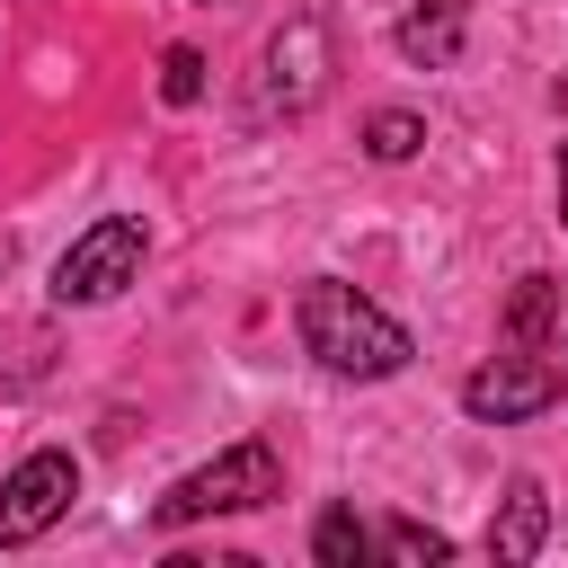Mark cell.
I'll use <instances>...</instances> for the list:
<instances>
[{"mask_svg":"<svg viewBox=\"0 0 568 568\" xmlns=\"http://www.w3.org/2000/svg\"><path fill=\"white\" fill-rule=\"evenodd\" d=\"M559 399V364L541 355V346H506V355H488L470 382H462V408L479 417V426H524V417H541Z\"/></svg>","mask_w":568,"mask_h":568,"instance_id":"obj_6","label":"cell"},{"mask_svg":"<svg viewBox=\"0 0 568 568\" xmlns=\"http://www.w3.org/2000/svg\"><path fill=\"white\" fill-rule=\"evenodd\" d=\"M293 328H302V355H320L337 382H390V373L417 355V337H408L382 302H364L355 284H337V275H311V284H302Z\"/></svg>","mask_w":568,"mask_h":568,"instance_id":"obj_1","label":"cell"},{"mask_svg":"<svg viewBox=\"0 0 568 568\" xmlns=\"http://www.w3.org/2000/svg\"><path fill=\"white\" fill-rule=\"evenodd\" d=\"M311 559H320V568H364V559H373V524H364L355 506H328V515L311 524Z\"/></svg>","mask_w":568,"mask_h":568,"instance_id":"obj_9","label":"cell"},{"mask_svg":"<svg viewBox=\"0 0 568 568\" xmlns=\"http://www.w3.org/2000/svg\"><path fill=\"white\" fill-rule=\"evenodd\" d=\"M541 541H550V497H541V479H515L488 515V559L524 568V559H541Z\"/></svg>","mask_w":568,"mask_h":568,"instance_id":"obj_7","label":"cell"},{"mask_svg":"<svg viewBox=\"0 0 568 568\" xmlns=\"http://www.w3.org/2000/svg\"><path fill=\"white\" fill-rule=\"evenodd\" d=\"M559 222H568V142H559Z\"/></svg>","mask_w":568,"mask_h":568,"instance_id":"obj_14","label":"cell"},{"mask_svg":"<svg viewBox=\"0 0 568 568\" xmlns=\"http://www.w3.org/2000/svg\"><path fill=\"white\" fill-rule=\"evenodd\" d=\"M550 320H559V284H550V275H524L515 302H506V346H541Z\"/></svg>","mask_w":568,"mask_h":568,"instance_id":"obj_10","label":"cell"},{"mask_svg":"<svg viewBox=\"0 0 568 568\" xmlns=\"http://www.w3.org/2000/svg\"><path fill=\"white\" fill-rule=\"evenodd\" d=\"M462 18H470V0H399V53L417 71L453 62L462 53Z\"/></svg>","mask_w":568,"mask_h":568,"instance_id":"obj_8","label":"cell"},{"mask_svg":"<svg viewBox=\"0 0 568 568\" xmlns=\"http://www.w3.org/2000/svg\"><path fill=\"white\" fill-rule=\"evenodd\" d=\"M266 497H284L275 444H231V453H213L204 470L169 479L160 506H151V524H160V532H186V524H204V515H248V506H266Z\"/></svg>","mask_w":568,"mask_h":568,"instance_id":"obj_2","label":"cell"},{"mask_svg":"<svg viewBox=\"0 0 568 568\" xmlns=\"http://www.w3.org/2000/svg\"><path fill=\"white\" fill-rule=\"evenodd\" d=\"M373 550L399 559V568H444V559H453V541H444L435 524H408V515H390V524L373 532Z\"/></svg>","mask_w":568,"mask_h":568,"instance_id":"obj_11","label":"cell"},{"mask_svg":"<svg viewBox=\"0 0 568 568\" xmlns=\"http://www.w3.org/2000/svg\"><path fill=\"white\" fill-rule=\"evenodd\" d=\"M559 390H568V373H559Z\"/></svg>","mask_w":568,"mask_h":568,"instance_id":"obj_15","label":"cell"},{"mask_svg":"<svg viewBox=\"0 0 568 568\" xmlns=\"http://www.w3.org/2000/svg\"><path fill=\"white\" fill-rule=\"evenodd\" d=\"M71 497H80V462H71L62 444L27 453V462L0 479V550H27V541H44V532L71 515Z\"/></svg>","mask_w":568,"mask_h":568,"instance_id":"obj_5","label":"cell"},{"mask_svg":"<svg viewBox=\"0 0 568 568\" xmlns=\"http://www.w3.org/2000/svg\"><path fill=\"white\" fill-rule=\"evenodd\" d=\"M160 98H169V106H195V98H204V53H195V44H169V53H160Z\"/></svg>","mask_w":568,"mask_h":568,"instance_id":"obj_13","label":"cell"},{"mask_svg":"<svg viewBox=\"0 0 568 568\" xmlns=\"http://www.w3.org/2000/svg\"><path fill=\"white\" fill-rule=\"evenodd\" d=\"M328 71H337V36H328L320 9H302V18L275 27V44L257 62V106L266 115H311L328 98Z\"/></svg>","mask_w":568,"mask_h":568,"instance_id":"obj_3","label":"cell"},{"mask_svg":"<svg viewBox=\"0 0 568 568\" xmlns=\"http://www.w3.org/2000/svg\"><path fill=\"white\" fill-rule=\"evenodd\" d=\"M151 257V231L133 213H98L62 257H53V302H115Z\"/></svg>","mask_w":568,"mask_h":568,"instance_id":"obj_4","label":"cell"},{"mask_svg":"<svg viewBox=\"0 0 568 568\" xmlns=\"http://www.w3.org/2000/svg\"><path fill=\"white\" fill-rule=\"evenodd\" d=\"M364 151H373L382 169H399V160H417V151H426V115H408V106H382V115L364 124Z\"/></svg>","mask_w":568,"mask_h":568,"instance_id":"obj_12","label":"cell"}]
</instances>
